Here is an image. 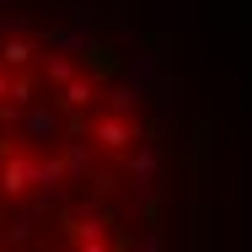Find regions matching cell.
<instances>
[{
    "label": "cell",
    "instance_id": "cell-1",
    "mask_svg": "<svg viewBox=\"0 0 252 252\" xmlns=\"http://www.w3.org/2000/svg\"><path fill=\"white\" fill-rule=\"evenodd\" d=\"M193 140L161 43L118 0H0V252H188Z\"/></svg>",
    "mask_w": 252,
    "mask_h": 252
}]
</instances>
